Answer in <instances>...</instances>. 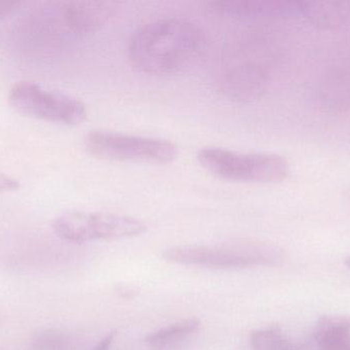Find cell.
<instances>
[{"mask_svg": "<svg viewBox=\"0 0 350 350\" xmlns=\"http://www.w3.org/2000/svg\"><path fill=\"white\" fill-rule=\"evenodd\" d=\"M206 35L201 27L183 18H164L139 27L129 42L133 67L152 75L177 73L203 53Z\"/></svg>", "mask_w": 350, "mask_h": 350, "instance_id": "1", "label": "cell"}, {"mask_svg": "<svg viewBox=\"0 0 350 350\" xmlns=\"http://www.w3.org/2000/svg\"><path fill=\"white\" fill-rule=\"evenodd\" d=\"M165 260L176 264L209 268L242 269L275 266L285 259L281 249L261 242H240L208 246H179L162 254Z\"/></svg>", "mask_w": 350, "mask_h": 350, "instance_id": "2", "label": "cell"}, {"mask_svg": "<svg viewBox=\"0 0 350 350\" xmlns=\"http://www.w3.org/2000/svg\"><path fill=\"white\" fill-rule=\"evenodd\" d=\"M197 160L210 174L234 182L273 184L283 182L291 173L289 162L273 153H241L205 147L198 151Z\"/></svg>", "mask_w": 350, "mask_h": 350, "instance_id": "3", "label": "cell"}, {"mask_svg": "<svg viewBox=\"0 0 350 350\" xmlns=\"http://www.w3.org/2000/svg\"><path fill=\"white\" fill-rule=\"evenodd\" d=\"M53 229L61 240L81 245L135 238L147 232V225L137 218L121 214L73 211L55 218Z\"/></svg>", "mask_w": 350, "mask_h": 350, "instance_id": "4", "label": "cell"}, {"mask_svg": "<svg viewBox=\"0 0 350 350\" xmlns=\"http://www.w3.org/2000/svg\"><path fill=\"white\" fill-rule=\"evenodd\" d=\"M84 145L94 158L112 162L165 164L174 162L178 155L176 145L167 140L110 131L90 132Z\"/></svg>", "mask_w": 350, "mask_h": 350, "instance_id": "5", "label": "cell"}, {"mask_svg": "<svg viewBox=\"0 0 350 350\" xmlns=\"http://www.w3.org/2000/svg\"><path fill=\"white\" fill-rule=\"evenodd\" d=\"M8 103L21 114L66 125L83 123L85 105L73 97L49 92L34 82H18L8 92Z\"/></svg>", "mask_w": 350, "mask_h": 350, "instance_id": "6", "label": "cell"}, {"mask_svg": "<svg viewBox=\"0 0 350 350\" xmlns=\"http://www.w3.org/2000/svg\"><path fill=\"white\" fill-rule=\"evenodd\" d=\"M115 4L109 1L70 0L62 2L64 25L76 34H90L100 30L115 12Z\"/></svg>", "mask_w": 350, "mask_h": 350, "instance_id": "7", "label": "cell"}, {"mask_svg": "<svg viewBox=\"0 0 350 350\" xmlns=\"http://www.w3.org/2000/svg\"><path fill=\"white\" fill-rule=\"evenodd\" d=\"M215 12L243 18H283L299 14V1L289 0H228L214 1Z\"/></svg>", "mask_w": 350, "mask_h": 350, "instance_id": "8", "label": "cell"}, {"mask_svg": "<svg viewBox=\"0 0 350 350\" xmlns=\"http://www.w3.org/2000/svg\"><path fill=\"white\" fill-rule=\"evenodd\" d=\"M299 14L324 30L350 28V0L299 1Z\"/></svg>", "mask_w": 350, "mask_h": 350, "instance_id": "9", "label": "cell"}, {"mask_svg": "<svg viewBox=\"0 0 350 350\" xmlns=\"http://www.w3.org/2000/svg\"><path fill=\"white\" fill-rule=\"evenodd\" d=\"M267 82V75L260 68L246 64L234 68L226 74L222 84L224 90L230 98L250 101L262 94Z\"/></svg>", "mask_w": 350, "mask_h": 350, "instance_id": "10", "label": "cell"}, {"mask_svg": "<svg viewBox=\"0 0 350 350\" xmlns=\"http://www.w3.org/2000/svg\"><path fill=\"white\" fill-rule=\"evenodd\" d=\"M200 328L201 321L198 318H187L150 333L146 337L145 342L151 349H166L195 334Z\"/></svg>", "mask_w": 350, "mask_h": 350, "instance_id": "11", "label": "cell"}, {"mask_svg": "<svg viewBox=\"0 0 350 350\" xmlns=\"http://www.w3.org/2000/svg\"><path fill=\"white\" fill-rule=\"evenodd\" d=\"M314 337L320 349L349 340L350 318L342 316H322L314 327Z\"/></svg>", "mask_w": 350, "mask_h": 350, "instance_id": "12", "label": "cell"}, {"mask_svg": "<svg viewBox=\"0 0 350 350\" xmlns=\"http://www.w3.org/2000/svg\"><path fill=\"white\" fill-rule=\"evenodd\" d=\"M250 347L252 350H296V345L277 324L253 331Z\"/></svg>", "mask_w": 350, "mask_h": 350, "instance_id": "13", "label": "cell"}, {"mask_svg": "<svg viewBox=\"0 0 350 350\" xmlns=\"http://www.w3.org/2000/svg\"><path fill=\"white\" fill-rule=\"evenodd\" d=\"M66 345V338L57 331H46L35 339V350H57Z\"/></svg>", "mask_w": 350, "mask_h": 350, "instance_id": "14", "label": "cell"}, {"mask_svg": "<svg viewBox=\"0 0 350 350\" xmlns=\"http://www.w3.org/2000/svg\"><path fill=\"white\" fill-rule=\"evenodd\" d=\"M20 182L8 175L0 174V193L12 192L20 188Z\"/></svg>", "mask_w": 350, "mask_h": 350, "instance_id": "15", "label": "cell"}, {"mask_svg": "<svg viewBox=\"0 0 350 350\" xmlns=\"http://www.w3.org/2000/svg\"><path fill=\"white\" fill-rule=\"evenodd\" d=\"M20 2L14 0H0V18H5L8 14L16 10Z\"/></svg>", "mask_w": 350, "mask_h": 350, "instance_id": "16", "label": "cell"}, {"mask_svg": "<svg viewBox=\"0 0 350 350\" xmlns=\"http://www.w3.org/2000/svg\"><path fill=\"white\" fill-rule=\"evenodd\" d=\"M115 336H116V332H115V331L109 333V334L106 335V336H105L104 338H103L92 350H110L111 347H112L113 345V341H114Z\"/></svg>", "mask_w": 350, "mask_h": 350, "instance_id": "17", "label": "cell"}, {"mask_svg": "<svg viewBox=\"0 0 350 350\" xmlns=\"http://www.w3.org/2000/svg\"><path fill=\"white\" fill-rule=\"evenodd\" d=\"M321 350H350V338L345 342L339 343V345H332V347H324Z\"/></svg>", "mask_w": 350, "mask_h": 350, "instance_id": "18", "label": "cell"}, {"mask_svg": "<svg viewBox=\"0 0 350 350\" xmlns=\"http://www.w3.org/2000/svg\"><path fill=\"white\" fill-rule=\"evenodd\" d=\"M345 265H347V266L349 267L350 268V256L347 257V258H345Z\"/></svg>", "mask_w": 350, "mask_h": 350, "instance_id": "19", "label": "cell"}, {"mask_svg": "<svg viewBox=\"0 0 350 350\" xmlns=\"http://www.w3.org/2000/svg\"><path fill=\"white\" fill-rule=\"evenodd\" d=\"M349 197H350V189H349Z\"/></svg>", "mask_w": 350, "mask_h": 350, "instance_id": "20", "label": "cell"}]
</instances>
